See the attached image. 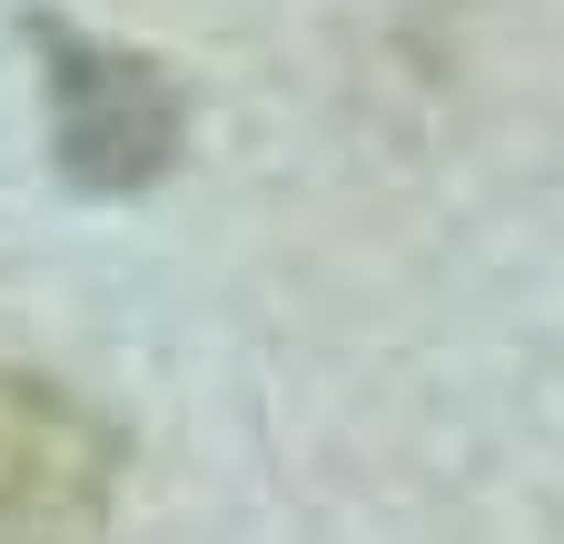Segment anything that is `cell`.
<instances>
[{
  "mask_svg": "<svg viewBox=\"0 0 564 544\" xmlns=\"http://www.w3.org/2000/svg\"><path fill=\"white\" fill-rule=\"evenodd\" d=\"M119 446L40 377H0V544H79L109 515Z\"/></svg>",
  "mask_w": 564,
  "mask_h": 544,
  "instance_id": "6da1fadb",
  "label": "cell"
},
{
  "mask_svg": "<svg viewBox=\"0 0 564 544\" xmlns=\"http://www.w3.org/2000/svg\"><path fill=\"white\" fill-rule=\"evenodd\" d=\"M59 149L89 188H129L169 159L178 139V99L159 89L149 59H119V50H69L59 40Z\"/></svg>",
  "mask_w": 564,
  "mask_h": 544,
  "instance_id": "7a4b0ae2",
  "label": "cell"
}]
</instances>
